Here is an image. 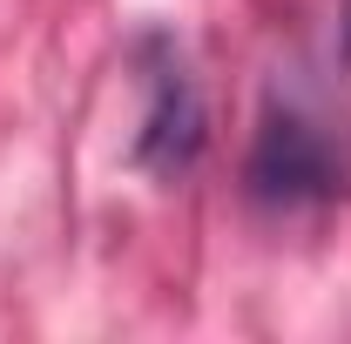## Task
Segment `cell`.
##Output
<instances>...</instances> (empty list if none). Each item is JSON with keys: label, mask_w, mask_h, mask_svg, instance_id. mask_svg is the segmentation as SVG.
I'll list each match as a JSON object with an SVG mask.
<instances>
[{"label": "cell", "mask_w": 351, "mask_h": 344, "mask_svg": "<svg viewBox=\"0 0 351 344\" xmlns=\"http://www.w3.org/2000/svg\"><path fill=\"white\" fill-rule=\"evenodd\" d=\"M243 182L263 210H317L351 196V142L331 122H317L298 101H270L257 135H250V162Z\"/></svg>", "instance_id": "cell-1"}, {"label": "cell", "mask_w": 351, "mask_h": 344, "mask_svg": "<svg viewBox=\"0 0 351 344\" xmlns=\"http://www.w3.org/2000/svg\"><path fill=\"white\" fill-rule=\"evenodd\" d=\"M142 129H135V162L156 175H182L203 156V95L169 41H142Z\"/></svg>", "instance_id": "cell-2"}, {"label": "cell", "mask_w": 351, "mask_h": 344, "mask_svg": "<svg viewBox=\"0 0 351 344\" xmlns=\"http://www.w3.org/2000/svg\"><path fill=\"white\" fill-rule=\"evenodd\" d=\"M345 54H351V0H345Z\"/></svg>", "instance_id": "cell-3"}]
</instances>
